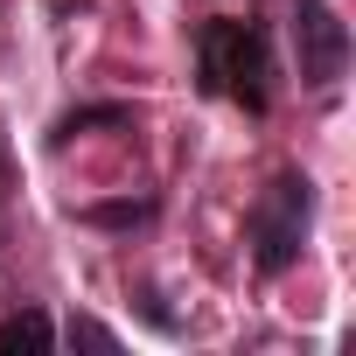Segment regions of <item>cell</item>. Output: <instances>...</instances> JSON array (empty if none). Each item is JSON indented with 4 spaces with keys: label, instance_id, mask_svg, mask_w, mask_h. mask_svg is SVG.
Masks as SVG:
<instances>
[{
    "label": "cell",
    "instance_id": "6da1fadb",
    "mask_svg": "<svg viewBox=\"0 0 356 356\" xmlns=\"http://www.w3.org/2000/svg\"><path fill=\"white\" fill-rule=\"evenodd\" d=\"M196 84L203 98H231L252 119L273 105V29L259 15H217L196 29Z\"/></svg>",
    "mask_w": 356,
    "mask_h": 356
},
{
    "label": "cell",
    "instance_id": "7a4b0ae2",
    "mask_svg": "<svg viewBox=\"0 0 356 356\" xmlns=\"http://www.w3.org/2000/svg\"><path fill=\"white\" fill-rule=\"evenodd\" d=\"M307 231H314V182L300 168L273 175V182L259 189L252 217H245V238H252V266L266 280H280L300 252H307Z\"/></svg>",
    "mask_w": 356,
    "mask_h": 356
},
{
    "label": "cell",
    "instance_id": "3957f363",
    "mask_svg": "<svg viewBox=\"0 0 356 356\" xmlns=\"http://www.w3.org/2000/svg\"><path fill=\"white\" fill-rule=\"evenodd\" d=\"M293 49H300V84L328 91L349 70V29L328 0H293Z\"/></svg>",
    "mask_w": 356,
    "mask_h": 356
},
{
    "label": "cell",
    "instance_id": "277c9868",
    "mask_svg": "<svg viewBox=\"0 0 356 356\" xmlns=\"http://www.w3.org/2000/svg\"><path fill=\"white\" fill-rule=\"evenodd\" d=\"M49 342H56V328H49L42 307H22V314L0 321V356H15V349H49Z\"/></svg>",
    "mask_w": 356,
    "mask_h": 356
},
{
    "label": "cell",
    "instance_id": "5b68a950",
    "mask_svg": "<svg viewBox=\"0 0 356 356\" xmlns=\"http://www.w3.org/2000/svg\"><path fill=\"white\" fill-rule=\"evenodd\" d=\"M133 119V105H77V112H63L56 126H49V147H70L77 133H91V126H126Z\"/></svg>",
    "mask_w": 356,
    "mask_h": 356
},
{
    "label": "cell",
    "instance_id": "8992f818",
    "mask_svg": "<svg viewBox=\"0 0 356 356\" xmlns=\"http://www.w3.org/2000/svg\"><path fill=\"white\" fill-rule=\"evenodd\" d=\"M154 217V203L140 196V203H91L84 210V224H98V231H133V224H147Z\"/></svg>",
    "mask_w": 356,
    "mask_h": 356
},
{
    "label": "cell",
    "instance_id": "52a82bcc",
    "mask_svg": "<svg viewBox=\"0 0 356 356\" xmlns=\"http://www.w3.org/2000/svg\"><path fill=\"white\" fill-rule=\"evenodd\" d=\"M70 342H91V349H119V335L105 321H70Z\"/></svg>",
    "mask_w": 356,
    "mask_h": 356
}]
</instances>
